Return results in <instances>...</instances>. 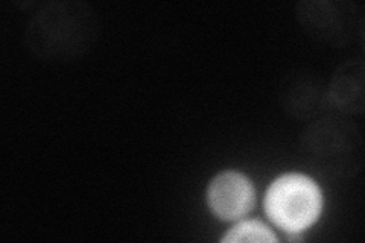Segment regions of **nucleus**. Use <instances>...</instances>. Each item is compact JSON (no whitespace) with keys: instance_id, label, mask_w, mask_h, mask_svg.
Returning a JSON list of instances; mask_svg holds the SVG:
<instances>
[{"instance_id":"20e7f679","label":"nucleus","mask_w":365,"mask_h":243,"mask_svg":"<svg viewBox=\"0 0 365 243\" xmlns=\"http://www.w3.org/2000/svg\"><path fill=\"white\" fill-rule=\"evenodd\" d=\"M309 134L312 138L311 146L318 160L329 163V166L336 165L338 172L342 169V165L339 167L342 160H347L349 157L355 158L356 142L350 126L339 122H323L317 125Z\"/></svg>"},{"instance_id":"f03ea898","label":"nucleus","mask_w":365,"mask_h":243,"mask_svg":"<svg viewBox=\"0 0 365 243\" xmlns=\"http://www.w3.org/2000/svg\"><path fill=\"white\" fill-rule=\"evenodd\" d=\"M76 5L63 4L56 9H48L31 25L28 37L32 41V51L58 56L81 51L90 37V16L86 8L75 9Z\"/></svg>"},{"instance_id":"39448f33","label":"nucleus","mask_w":365,"mask_h":243,"mask_svg":"<svg viewBox=\"0 0 365 243\" xmlns=\"http://www.w3.org/2000/svg\"><path fill=\"white\" fill-rule=\"evenodd\" d=\"M222 242H277V237L262 222L247 221L228 231Z\"/></svg>"},{"instance_id":"7ed1b4c3","label":"nucleus","mask_w":365,"mask_h":243,"mask_svg":"<svg viewBox=\"0 0 365 243\" xmlns=\"http://www.w3.org/2000/svg\"><path fill=\"white\" fill-rule=\"evenodd\" d=\"M207 200L216 216L224 221H235L251 210L255 204V190L241 173L225 172L212 181Z\"/></svg>"},{"instance_id":"f257e3e1","label":"nucleus","mask_w":365,"mask_h":243,"mask_svg":"<svg viewBox=\"0 0 365 243\" xmlns=\"http://www.w3.org/2000/svg\"><path fill=\"white\" fill-rule=\"evenodd\" d=\"M322 192L304 175H284L267 192L265 210L271 221L287 233H302L309 228L322 212Z\"/></svg>"},{"instance_id":"423d86ee","label":"nucleus","mask_w":365,"mask_h":243,"mask_svg":"<svg viewBox=\"0 0 365 243\" xmlns=\"http://www.w3.org/2000/svg\"><path fill=\"white\" fill-rule=\"evenodd\" d=\"M353 71L350 72H342V76L338 75L336 83L334 84L335 90V99L338 100L339 105H347L349 108L355 107V99H359L362 102V72L355 75H351Z\"/></svg>"}]
</instances>
